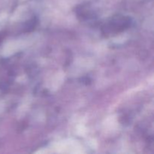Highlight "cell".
Instances as JSON below:
<instances>
[{
  "instance_id": "6da1fadb",
  "label": "cell",
  "mask_w": 154,
  "mask_h": 154,
  "mask_svg": "<svg viewBox=\"0 0 154 154\" xmlns=\"http://www.w3.org/2000/svg\"><path fill=\"white\" fill-rule=\"evenodd\" d=\"M131 20L129 17L115 16L105 24L102 29L105 34H112L123 31L129 26Z\"/></svg>"
}]
</instances>
